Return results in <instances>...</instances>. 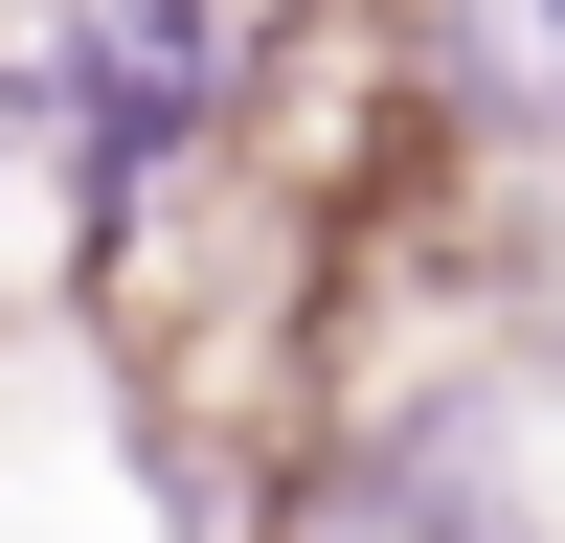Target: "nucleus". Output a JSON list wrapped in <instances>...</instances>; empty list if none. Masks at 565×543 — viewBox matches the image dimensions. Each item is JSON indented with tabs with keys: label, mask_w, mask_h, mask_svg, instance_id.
<instances>
[{
	"label": "nucleus",
	"mask_w": 565,
	"mask_h": 543,
	"mask_svg": "<svg viewBox=\"0 0 565 543\" xmlns=\"http://www.w3.org/2000/svg\"><path fill=\"white\" fill-rule=\"evenodd\" d=\"M226 91V0H136L114 45H68V114H90V181H136L181 114Z\"/></svg>",
	"instance_id": "obj_1"
},
{
	"label": "nucleus",
	"mask_w": 565,
	"mask_h": 543,
	"mask_svg": "<svg viewBox=\"0 0 565 543\" xmlns=\"http://www.w3.org/2000/svg\"><path fill=\"white\" fill-rule=\"evenodd\" d=\"M521 68H543V91H565V0H521Z\"/></svg>",
	"instance_id": "obj_2"
}]
</instances>
